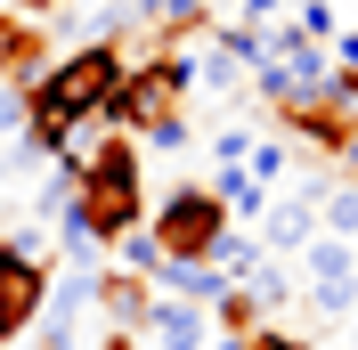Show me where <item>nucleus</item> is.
I'll return each instance as SVG.
<instances>
[{"mask_svg": "<svg viewBox=\"0 0 358 350\" xmlns=\"http://www.w3.org/2000/svg\"><path fill=\"white\" fill-rule=\"evenodd\" d=\"M147 342H155V350H203V342H212V309L155 293V309H147Z\"/></svg>", "mask_w": 358, "mask_h": 350, "instance_id": "7", "label": "nucleus"}, {"mask_svg": "<svg viewBox=\"0 0 358 350\" xmlns=\"http://www.w3.org/2000/svg\"><path fill=\"white\" fill-rule=\"evenodd\" d=\"M277 122H285V131L301 139V147H317V155H342V139L358 131V114L342 106L334 90H310V98H301V106H285Z\"/></svg>", "mask_w": 358, "mask_h": 350, "instance_id": "4", "label": "nucleus"}, {"mask_svg": "<svg viewBox=\"0 0 358 350\" xmlns=\"http://www.w3.org/2000/svg\"><path fill=\"white\" fill-rule=\"evenodd\" d=\"M90 309H106V326H114V334H147L155 285L138 277V269H98V285H90Z\"/></svg>", "mask_w": 358, "mask_h": 350, "instance_id": "5", "label": "nucleus"}, {"mask_svg": "<svg viewBox=\"0 0 358 350\" xmlns=\"http://www.w3.org/2000/svg\"><path fill=\"white\" fill-rule=\"evenodd\" d=\"M317 228L358 244V179H350V188H326V196H317Z\"/></svg>", "mask_w": 358, "mask_h": 350, "instance_id": "11", "label": "nucleus"}, {"mask_svg": "<svg viewBox=\"0 0 358 350\" xmlns=\"http://www.w3.org/2000/svg\"><path fill=\"white\" fill-rule=\"evenodd\" d=\"M301 285H358V244L317 228V237L301 244Z\"/></svg>", "mask_w": 358, "mask_h": 350, "instance_id": "9", "label": "nucleus"}, {"mask_svg": "<svg viewBox=\"0 0 358 350\" xmlns=\"http://www.w3.org/2000/svg\"><path fill=\"white\" fill-rule=\"evenodd\" d=\"M203 350H245V342H236V334H212V342H203Z\"/></svg>", "mask_w": 358, "mask_h": 350, "instance_id": "19", "label": "nucleus"}, {"mask_svg": "<svg viewBox=\"0 0 358 350\" xmlns=\"http://www.w3.org/2000/svg\"><path fill=\"white\" fill-rule=\"evenodd\" d=\"M245 293L261 302V318H277V309H285L293 293H301V285H293V269H285V261H261V269L245 277Z\"/></svg>", "mask_w": 358, "mask_h": 350, "instance_id": "10", "label": "nucleus"}, {"mask_svg": "<svg viewBox=\"0 0 358 350\" xmlns=\"http://www.w3.org/2000/svg\"><path fill=\"white\" fill-rule=\"evenodd\" d=\"M0 131H24V90L0 82Z\"/></svg>", "mask_w": 358, "mask_h": 350, "instance_id": "15", "label": "nucleus"}, {"mask_svg": "<svg viewBox=\"0 0 358 350\" xmlns=\"http://www.w3.org/2000/svg\"><path fill=\"white\" fill-rule=\"evenodd\" d=\"M41 57H49L41 24H33V17H8V8H0V82L33 90V82H41Z\"/></svg>", "mask_w": 358, "mask_h": 350, "instance_id": "8", "label": "nucleus"}, {"mask_svg": "<svg viewBox=\"0 0 358 350\" xmlns=\"http://www.w3.org/2000/svg\"><path fill=\"white\" fill-rule=\"evenodd\" d=\"M326 350H342V342H326Z\"/></svg>", "mask_w": 358, "mask_h": 350, "instance_id": "21", "label": "nucleus"}, {"mask_svg": "<svg viewBox=\"0 0 358 350\" xmlns=\"http://www.w3.org/2000/svg\"><path fill=\"white\" fill-rule=\"evenodd\" d=\"M334 163H350V172H358V131H350V139H342V155H334Z\"/></svg>", "mask_w": 358, "mask_h": 350, "instance_id": "18", "label": "nucleus"}, {"mask_svg": "<svg viewBox=\"0 0 358 350\" xmlns=\"http://www.w3.org/2000/svg\"><path fill=\"white\" fill-rule=\"evenodd\" d=\"M317 237V188H293V196H268V220H261V244L268 261H301V244Z\"/></svg>", "mask_w": 358, "mask_h": 350, "instance_id": "6", "label": "nucleus"}, {"mask_svg": "<svg viewBox=\"0 0 358 350\" xmlns=\"http://www.w3.org/2000/svg\"><path fill=\"white\" fill-rule=\"evenodd\" d=\"M293 24H301L310 41H326V49H334V33H342V24H334V8H326V0H301V17H293Z\"/></svg>", "mask_w": 358, "mask_h": 350, "instance_id": "13", "label": "nucleus"}, {"mask_svg": "<svg viewBox=\"0 0 358 350\" xmlns=\"http://www.w3.org/2000/svg\"><path fill=\"white\" fill-rule=\"evenodd\" d=\"M334 66H358V33H334Z\"/></svg>", "mask_w": 358, "mask_h": 350, "instance_id": "17", "label": "nucleus"}, {"mask_svg": "<svg viewBox=\"0 0 358 350\" xmlns=\"http://www.w3.org/2000/svg\"><path fill=\"white\" fill-rule=\"evenodd\" d=\"M0 8H8V17H33V24H41V17H57V8H66V0H0Z\"/></svg>", "mask_w": 358, "mask_h": 350, "instance_id": "16", "label": "nucleus"}, {"mask_svg": "<svg viewBox=\"0 0 358 350\" xmlns=\"http://www.w3.org/2000/svg\"><path fill=\"white\" fill-rule=\"evenodd\" d=\"M228 8H245V0H228Z\"/></svg>", "mask_w": 358, "mask_h": 350, "instance_id": "20", "label": "nucleus"}, {"mask_svg": "<svg viewBox=\"0 0 358 350\" xmlns=\"http://www.w3.org/2000/svg\"><path fill=\"white\" fill-rule=\"evenodd\" d=\"M49 277H57V253H49V228H8L0 237V350L24 342L41 326Z\"/></svg>", "mask_w": 358, "mask_h": 350, "instance_id": "3", "label": "nucleus"}, {"mask_svg": "<svg viewBox=\"0 0 358 350\" xmlns=\"http://www.w3.org/2000/svg\"><path fill=\"white\" fill-rule=\"evenodd\" d=\"M73 220L90 228V244H98V253H114L122 237H138V228H147V179H138V139L106 131L98 147H90V163H82V188H73Z\"/></svg>", "mask_w": 358, "mask_h": 350, "instance_id": "1", "label": "nucleus"}, {"mask_svg": "<svg viewBox=\"0 0 358 350\" xmlns=\"http://www.w3.org/2000/svg\"><path fill=\"white\" fill-rule=\"evenodd\" d=\"M228 204L212 196V179H179L171 196L147 212V244H155L163 261H220V244H228Z\"/></svg>", "mask_w": 358, "mask_h": 350, "instance_id": "2", "label": "nucleus"}, {"mask_svg": "<svg viewBox=\"0 0 358 350\" xmlns=\"http://www.w3.org/2000/svg\"><path fill=\"white\" fill-rule=\"evenodd\" d=\"M245 172L261 179V188H277V179L293 172V147H285V139H252V155H245Z\"/></svg>", "mask_w": 358, "mask_h": 350, "instance_id": "12", "label": "nucleus"}, {"mask_svg": "<svg viewBox=\"0 0 358 350\" xmlns=\"http://www.w3.org/2000/svg\"><path fill=\"white\" fill-rule=\"evenodd\" d=\"M212 155H220V163H245V155H252V131H245V122H220V131H212Z\"/></svg>", "mask_w": 358, "mask_h": 350, "instance_id": "14", "label": "nucleus"}]
</instances>
